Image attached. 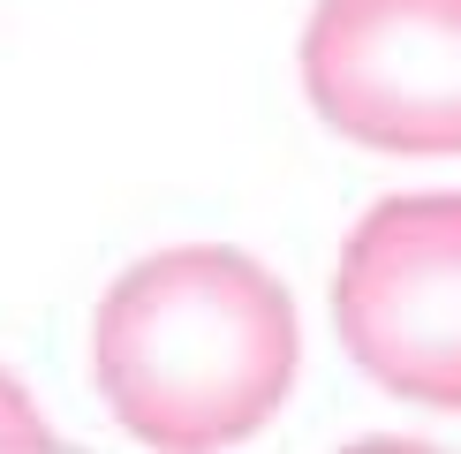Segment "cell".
<instances>
[{"instance_id": "obj_2", "label": "cell", "mask_w": 461, "mask_h": 454, "mask_svg": "<svg viewBox=\"0 0 461 454\" xmlns=\"http://www.w3.org/2000/svg\"><path fill=\"white\" fill-rule=\"evenodd\" d=\"M333 326L356 371L424 409H461V189L386 197L333 273Z\"/></svg>"}, {"instance_id": "obj_4", "label": "cell", "mask_w": 461, "mask_h": 454, "mask_svg": "<svg viewBox=\"0 0 461 454\" xmlns=\"http://www.w3.org/2000/svg\"><path fill=\"white\" fill-rule=\"evenodd\" d=\"M0 454H53V431L46 416L31 409V394L0 371Z\"/></svg>"}, {"instance_id": "obj_3", "label": "cell", "mask_w": 461, "mask_h": 454, "mask_svg": "<svg viewBox=\"0 0 461 454\" xmlns=\"http://www.w3.org/2000/svg\"><path fill=\"white\" fill-rule=\"evenodd\" d=\"M303 84L371 151H461V0H318Z\"/></svg>"}, {"instance_id": "obj_1", "label": "cell", "mask_w": 461, "mask_h": 454, "mask_svg": "<svg viewBox=\"0 0 461 454\" xmlns=\"http://www.w3.org/2000/svg\"><path fill=\"white\" fill-rule=\"evenodd\" d=\"M295 303L242 250H159L99 303L91 371L122 431L167 454L242 447L295 386Z\"/></svg>"}]
</instances>
